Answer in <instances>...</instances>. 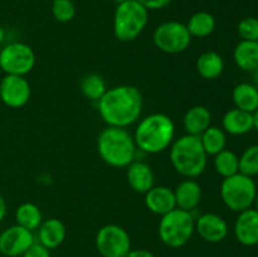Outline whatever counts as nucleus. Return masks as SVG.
Returning a JSON list of instances; mask_svg holds the SVG:
<instances>
[{"instance_id":"obj_24","label":"nucleus","mask_w":258,"mask_h":257,"mask_svg":"<svg viewBox=\"0 0 258 257\" xmlns=\"http://www.w3.org/2000/svg\"><path fill=\"white\" fill-rule=\"evenodd\" d=\"M189 34L191 38H206L209 37L216 30L217 22L216 18L208 12H197L189 18L186 23Z\"/></svg>"},{"instance_id":"obj_14","label":"nucleus","mask_w":258,"mask_h":257,"mask_svg":"<svg viewBox=\"0 0 258 257\" xmlns=\"http://www.w3.org/2000/svg\"><path fill=\"white\" fill-rule=\"evenodd\" d=\"M234 236L241 244L252 247L258 244V211L252 208L238 213L234 222Z\"/></svg>"},{"instance_id":"obj_25","label":"nucleus","mask_w":258,"mask_h":257,"mask_svg":"<svg viewBox=\"0 0 258 257\" xmlns=\"http://www.w3.org/2000/svg\"><path fill=\"white\" fill-rule=\"evenodd\" d=\"M15 219L17 224L33 232L39 228L43 222V216L37 204L25 202L20 204L15 211Z\"/></svg>"},{"instance_id":"obj_4","label":"nucleus","mask_w":258,"mask_h":257,"mask_svg":"<svg viewBox=\"0 0 258 257\" xmlns=\"http://www.w3.org/2000/svg\"><path fill=\"white\" fill-rule=\"evenodd\" d=\"M207 153L202 146L199 136L184 135L171 144L170 163L176 173L193 179L203 174L207 168Z\"/></svg>"},{"instance_id":"obj_32","label":"nucleus","mask_w":258,"mask_h":257,"mask_svg":"<svg viewBox=\"0 0 258 257\" xmlns=\"http://www.w3.org/2000/svg\"><path fill=\"white\" fill-rule=\"evenodd\" d=\"M22 257H50L49 249L45 248L43 244H40L39 242L38 243H33L24 253L22 254Z\"/></svg>"},{"instance_id":"obj_16","label":"nucleus","mask_w":258,"mask_h":257,"mask_svg":"<svg viewBox=\"0 0 258 257\" xmlns=\"http://www.w3.org/2000/svg\"><path fill=\"white\" fill-rule=\"evenodd\" d=\"M126 178L130 188L136 193L145 194L149 189H151L155 183V175L149 164L144 161L134 160L127 166Z\"/></svg>"},{"instance_id":"obj_30","label":"nucleus","mask_w":258,"mask_h":257,"mask_svg":"<svg viewBox=\"0 0 258 257\" xmlns=\"http://www.w3.org/2000/svg\"><path fill=\"white\" fill-rule=\"evenodd\" d=\"M52 15L57 22L68 23L75 18L76 5L72 0H53Z\"/></svg>"},{"instance_id":"obj_37","label":"nucleus","mask_w":258,"mask_h":257,"mask_svg":"<svg viewBox=\"0 0 258 257\" xmlns=\"http://www.w3.org/2000/svg\"><path fill=\"white\" fill-rule=\"evenodd\" d=\"M5 39V30L3 29V27L0 25V45H2V43L4 42Z\"/></svg>"},{"instance_id":"obj_1","label":"nucleus","mask_w":258,"mask_h":257,"mask_svg":"<svg viewBox=\"0 0 258 257\" xmlns=\"http://www.w3.org/2000/svg\"><path fill=\"white\" fill-rule=\"evenodd\" d=\"M98 112L108 126L127 127L139 120L143 111V97L134 86L111 87L97 101Z\"/></svg>"},{"instance_id":"obj_5","label":"nucleus","mask_w":258,"mask_h":257,"mask_svg":"<svg viewBox=\"0 0 258 257\" xmlns=\"http://www.w3.org/2000/svg\"><path fill=\"white\" fill-rule=\"evenodd\" d=\"M196 231V219L191 212L175 208L161 216L158 233L165 246L179 248L190 241Z\"/></svg>"},{"instance_id":"obj_15","label":"nucleus","mask_w":258,"mask_h":257,"mask_svg":"<svg viewBox=\"0 0 258 257\" xmlns=\"http://www.w3.org/2000/svg\"><path fill=\"white\" fill-rule=\"evenodd\" d=\"M144 202L149 211L159 216H164L176 208L174 190L165 185H154L149 189L145 193Z\"/></svg>"},{"instance_id":"obj_11","label":"nucleus","mask_w":258,"mask_h":257,"mask_svg":"<svg viewBox=\"0 0 258 257\" xmlns=\"http://www.w3.org/2000/svg\"><path fill=\"white\" fill-rule=\"evenodd\" d=\"M32 95V88L24 76L5 75L0 81V100L10 108L25 106Z\"/></svg>"},{"instance_id":"obj_9","label":"nucleus","mask_w":258,"mask_h":257,"mask_svg":"<svg viewBox=\"0 0 258 257\" xmlns=\"http://www.w3.org/2000/svg\"><path fill=\"white\" fill-rule=\"evenodd\" d=\"M35 66V53L28 44L13 42L0 50V68L5 75L25 76Z\"/></svg>"},{"instance_id":"obj_3","label":"nucleus","mask_w":258,"mask_h":257,"mask_svg":"<svg viewBox=\"0 0 258 257\" xmlns=\"http://www.w3.org/2000/svg\"><path fill=\"white\" fill-rule=\"evenodd\" d=\"M97 151L110 166L127 168L135 159L136 144L125 127L107 126L98 134Z\"/></svg>"},{"instance_id":"obj_28","label":"nucleus","mask_w":258,"mask_h":257,"mask_svg":"<svg viewBox=\"0 0 258 257\" xmlns=\"http://www.w3.org/2000/svg\"><path fill=\"white\" fill-rule=\"evenodd\" d=\"M107 90L105 80L97 73L86 75L81 81V91L83 96L91 101H98Z\"/></svg>"},{"instance_id":"obj_13","label":"nucleus","mask_w":258,"mask_h":257,"mask_svg":"<svg viewBox=\"0 0 258 257\" xmlns=\"http://www.w3.org/2000/svg\"><path fill=\"white\" fill-rule=\"evenodd\" d=\"M196 231L209 243H219L228 236V223L217 213H204L196 219Z\"/></svg>"},{"instance_id":"obj_36","label":"nucleus","mask_w":258,"mask_h":257,"mask_svg":"<svg viewBox=\"0 0 258 257\" xmlns=\"http://www.w3.org/2000/svg\"><path fill=\"white\" fill-rule=\"evenodd\" d=\"M253 85L258 88V68L253 71Z\"/></svg>"},{"instance_id":"obj_35","label":"nucleus","mask_w":258,"mask_h":257,"mask_svg":"<svg viewBox=\"0 0 258 257\" xmlns=\"http://www.w3.org/2000/svg\"><path fill=\"white\" fill-rule=\"evenodd\" d=\"M5 214H7V202H5L4 197L0 194V222L4 219Z\"/></svg>"},{"instance_id":"obj_22","label":"nucleus","mask_w":258,"mask_h":257,"mask_svg":"<svg viewBox=\"0 0 258 257\" xmlns=\"http://www.w3.org/2000/svg\"><path fill=\"white\" fill-rule=\"evenodd\" d=\"M232 100L237 108L254 113L258 110V88L253 83H238L232 91Z\"/></svg>"},{"instance_id":"obj_39","label":"nucleus","mask_w":258,"mask_h":257,"mask_svg":"<svg viewBox=\"0 0 258 257\" xmlns=\"http://www.w3.org/2000/svg\"><path fill=\"white\" fill-rule=\"evenodd\" d=\"M253 206H254V209H257V211H258V190H257V194H256V198H254Z\"/></svg>"},{"instance_id":"obj_20","label":"nucleus","mask_w":258,"mask_h":257,"mask_svg":"<svg viewBox=\"0 0 258 257\" xmlns=\"http://www.w3.org/2000/svg\"><path fill=\"white\" fill-rule=\"evenodd\" d=\"M211 111L206 106L197 105L189 108L183 118L184 130L188 135L201 136L211 126Z\"/></svg>"},{"instance_id":"obj_40","label":"nucleus","mask_w":258,"mask_h":257,"mask_svg":"<svg viewBox=\"0 0 258 257\" xmlns=\"http://www.w3.org/2000/svg\"><path fill=\"white\" fill-rule=\"evenodd\" d=\"M113 2H116L117 4H120V3H125V2H128V0H113Z\"/></svg>"},{"instance_id":"obj_23","label":"nucleus","mask_w":258,"mask_h":257,"mask_svg":"<svg viewBox=\"0 0 258 257\" xmlns=\"http://www.w3.org/2000/svg\"><path fill=\"white\" fill-rule=\"evenodd\" d=\"M197 71L206 80H216L223 73L224 60L219 53L214 50L203 52L197 59Z\"/></svg>"},{"instance_id":"obj_6","label":"nucleus","mask_w":258,"mask_h":257,"mask_svg":"<svg viewBox=\"0 0 258 257\" xmlns=\"http://www.w3.org/2000/svg\"><path fill=\"white\" fill-rule=\"evenodd\" d=\"M149 22V10L136 0L120 3L113 14V34L121 42L136 39Z\"/></svg>"},{"instance_id":"obj_19","label":"nucleus","mask_w":258,"mask_h":257,"mask_svg":"<svg viewBox=\"0 0 258 257\" xmlns=\"http://www.w3.org/2000/svg\"><path fill=\"white\" fill-rule=\"evenodd\" d=\"M67 236V228L64 223L57 218H49L42 222L38 228V239L39 243L45 248L53 249L63 243Z\"/></svg>"},{"instance_id":"obj_27","label":"nucleus","mask_w":258,"mask_h":257,"mask_svg":"<svg viewBox=\"0 0 258 257\" xmlns=\"http://www.w3.org/2000/svg\"><path fill=\"white\" fill-rule=\"evenodd\" d=\"M214 169L223 178L239 173V158L231 150H222L214 155Z\"/></svg>"},{"instance_id":"obj_10","label":"nucleus","mask_w":258,"mask_h":257,"mask_svg":"<svg viewBox=\"0 0 258 257\" xmlns=\"http://www.w3.org/2000/svg\"><path fill=\"white\" fill-rule=\"evenodd\" d=\"M96 248L102 257H125L131 249V239L118 224H106L96 234Z\"/></svg>"},{"instance_id":"obj_38","label":"nucleus","mask_w":258,"mask_h":257,"mask_svg":"<svg viewBox=\"0 0 258 257\" xmlns=\"http://www.w3.org/2000/svg\"><path fill=\"white\" fill-rule=\"evenodd\" d=\"M253 121H254V128L258 131V110L253 113Z\"/></svg>"},{"instance_id":"obj_31","label":"nucleus","mask_w":258,"mask_h":257,"mask_svg":"<svg viewBox=\"0 0 258 257\" xmlns=\"http://www.w3.org/2000/svg\"><path fill=\"white\" fill-rule=\"evenodd\" d=\"M238 30L239 37L243 40H257L258 42V19L254 17H247L243 18L241 22L238 23Z\"/></svg>"},{"instance_id":"obj_26","label":"nucleus","mask_w":258,"mask_h":257,"mask_svg":"<svg viewBox=\"0 0 258 257\" xmlns=\"http://www.w3.org/2000/svg\"><path fill=\"white\" fill-rule=\"evenodd\" d=\"M201 143L207 155H217L226 149L227 136L224 130L217 126H209L201 136Z\"/></svg>"},{"instance_id":"obj_21","label":"nucleus","mask_w":258,"mask_h":257,"mask_svg":"<svg viewBox=\"0 0 258 257\" xmlns=\"http://www.w3.org/2000/svg\"><path fill=\"white\" fill-rule=\"evenodd\" d=\"M233 59L236 65L246 72H253L258 68V42L243 40L236 45L233 50Z\"/></svg>"},{"instance_id":"obj_8","label":"nucleus","mask_w":258,"mask_h":257,"mask_svg":"<svg viewBox=\"0 0 258 257\" xmlns=\"http://www.w3.org/2000/svg\"><path fill=\"white\" fill-rule=\"evenodd\" d=\"M153 40L156 48L169 54H178L189 48L191 35L189 34L185 24L175 20L164 22L155 28Z\"/></svg>"},{"instance_id":"obj_2","label":"nucleus","mask_w":258,"mask_h":257,"mask_svg":"<svg viewBox=\"0 0 258 257\" xmlns=\"http://www.w3.org/2000/svg\"><path fill=\"white\" fill-rule=\"evenodd\" d=\"M175 136V125L165 113H151L136 126V146L148 154H158L166 150L173 144Z\"/></svg>"},{"instance_id":"obj_29","label":"nucleus","mask_w":258,"mask_h":257,"mask_svg":"<svg viewBox=\"0 0 258 257\" xmlns=\"http://www.w3.org/2000/svg\"><path fill=\"white\" fill-rule=\"evenodd\" d=\"M239 173L251 178L258 175V144L248 146L239 156Z\"/></svg>"},{"instance_id":"obj_12","label":"nucleus","mask_w":258,"mask_h":257,"mask_svg":"<svg viewBox=\"0 0 258 257\" xmlns=\"http://www.w3.org/2000/svg\"><path fill=\"white\" fill-rule=\"evenodd\" d=\"M33 243V232L19 224L8 227L0 233V253L7 257L22 256Z\"/></svg>"},{"instance_id":"obj_34","label":"nucleus","mask_w":258,"mask_h":257,"mask_svg":"<svg viewBox=\"0 0 258 257\" xmlns=\"http://www.w3.org/2000/svg\"><path fill=\"white\" fill-rule=\"evenodd\" d=\"M125 257H155L153 252L148 251V249H130L128 253Z\"/></svg>"},{"instance_id":"obj_18","label":"nucleus","mask_w":258,"mask_h":257,"mask_svg":"<svg viewBox=\"0 0 258 257\" xmlns=\"http://www.w3.org/2000/svg\"><path fill=\"white\" fill-rule=\"evenodd\" d=\"M176 208L191 212L199 206L202 199V186L194 179L183 180L174 190Z\"/></svg>"},{"instance_id":"obj_17","label":"nucleus","mask_w":258,"mask_h":257,"mask_svg":"<svg viewBox=\"0 0 258 257\" xmlns=\"http://www.w3.org/2000/svg\"><path fill=\"white\" fill-rule=\"evenodd\" d=\"M222 126L224 133L229 135L241 136L248 134L254 128L253 113L247 111L239 110V108H232L224 113L222 118Z\"/></svg>"},{"instance_id":"obj_33","label":"nucleus","mask_w":258,"mask_h":257,"mask_svg":"<svg viewBox=\"0 0 258 257\" xmlns=\"http://www.w3.org/2000/svg\"><path fill=\"white\" fill-rule=\"evenodd\" d=\"M140 3L146 10H160L168 7L171 0H136Z\"/></svg>"},{"instance_id":"obj_7","label":"nucleus","mask_w":258,"mask_h":257,"mask_svg":"<svg viewBox=\"0 0 258 257\" xmlns=\"http://www.w3.org/2000/svg\"><path fill=\"white\" fill-rule=\"evenodd\" d=\"M219 193L224 206L231 211L239 213L253 207L257 185L253 178L237 173L228 178H223Z\"/></svg>"}]
</instances>
